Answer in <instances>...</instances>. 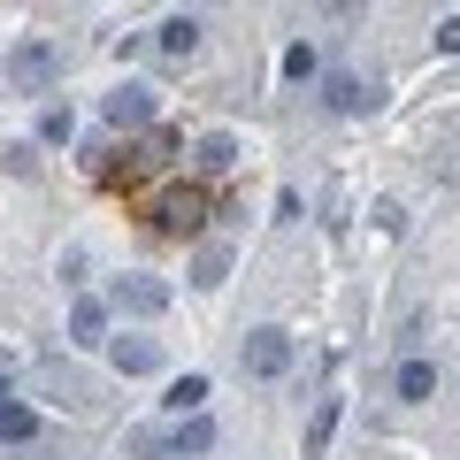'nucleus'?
Returning <instances> with one entry per match:
<instances>
[{
    "label": "nucleus",
    "instance_id": "nucleus-1",
    "mask_svg": "<svg viewBox=\"0 0 460 460\" xmlns=\"http://www.w3.org/2000/svg\"><path fill=\"white\" fill-rule=\"evenodd\" d=\"M299 368V338L284 323H253L246 338H238V376H253V384H284Z\"/></svg>",
    "mask_w": 460,
    "mask_h": 460
},
{
    "label": "nucleus",
    "instance_id": "nucleus-2",
    "mask_svg": "<svg viewBox=\"0 0 460 460\" xmlns=\"http://www.w3.org/2000/svg\"><path fill=\"white\" fill-rule=\"evenodd\" d=\"M215 215V192L208 184H169L162 199H154V230H169V238H199Z\"/></svg>",
    "mask_w": 460,
    "mask_h": 460
},
{
    "label": "nucleus",
    "instance_id": "nucleus-3",
    "mask_svg": "<svg viewBox=\"0 0 460 460\" xmlns=\"http://www.w3.org/2000/svg\"><path fill=\"white\" fill-rule=\"evenodd\" d=\"M0 69H8V84H16V93H47V84L62 77V47H54V39H16Z\"/></svg>",
    "mask_w": 460,
    "mask_h": 460
},
{
    "label": "nucleus",
    "instance_id": "nucleus-4",
    "mask_svg": "<svg viewBox=\"0 0 460 460\" xmlns=\"http://www.w3.org/2000/svg\"><path fill=\"white\" fill-rule=\"evenodd\" d=\"M154 108H162V100H154V84H115V93L100 100V123H108V131H146Z\"/></svg>",
    "mask_w": 460,
    "mask_h": 460
},
{
    "label": "nucleus",
    "instance_id": "nucleus-5",
    "mask_svg": "<svg viewBox=\"0 0 460 460\" xmlns=\"http://www.w3.org/2000/svg\"><path fill=\"white\" fill-rule=\"evenodd\" d=\"M376 84H368V77H353V69H330V77H323V108L330 115H368V108H376Z\"/></svg>",
    "mask_w": 460,
    "mask_h": 460
},
{
    "label": "nucleus",
    "instance_id": "nucleus-6",
    "mask_svg": "<svg viewBox=\"0 0 460 460\" xmlns=\"http://www.w3.org/2000/svg\"><path fill=\"white\" fill-rule=\"evenodd\" d=\"M108 307H115V314H162V307H169V284H154V277H115Z\"/></svg>",
    "mask_w": 460,
    "mask_h": 460
},
{
    "label": "nucleus",
    "instance_id": "nucleus-7",
    "mask_svg": "<svg viewBox=\"0 0 460 460\" xmlns=\"http://www.w3.org/2000/svg\"><path fill=\"white\" fill-rule=\"evenodd\" d=\"M429 392H438V361H422V353H407V361L392 368V399H399V407H422Z\"/></svg>",
    "mask_w": 460,
    "mask_h": 460
},
{
    "label": "nucleus",
    "instance_id": "nucleus-8",
    "mask_svg": "<svg viewBox=\"0 0 460 460\" xmlns=\"http://www.w3.org/2000/svg\"><path fill=\"white\" fill-rule=\"evenodd\" d=\"M108 361H115V376H154L162 368V345L154 338H108Z\"/></svg>",
    "mask_w": 460,
    "mask_h": 460
},
{
    "label": "nucleus",
    "instance_id": "nucleus-9",
    "mask_svg": "<svg viewBox=\"0 0 460 460\" xmlns=\"http://www.w3.org/2000/svg\"><path fill=\"white\" fill-rule=\"evenodd\" d=\"M108 299H77L69 307V345H108Z\"/></svg>",
    "mask_w": 460,
    "mask_h": 460
},
{
    "label": "nucleus",
    "instance_id": "nucleus-10",
    "mask_svg": "<svg viewBox=\"0 0 460 460\" xmlns=\"http://www.w3.org/2000/svg\"><path fill=\"white\" fill-rule=\"evenodd\" d=\"M154 47H162L169 62H184V54H199V16H169L162 31H154Z\"/></svg>",
    "mask_w": 460,
    "mask_h": 460
},
{
    "label": "nucleus",
    "instance_id": "nucleus-11",
    "mask_svg": "<svg viewBox=\"0 0 460 460\" xmlns=\"http://www.w3.org/2000/svg\"><path fill=\"white\" fill-rule=\"evenodd\" d=\"M39 438V407L23 399H0V445H31Z\"/></svg>",
    "mask_w": 460,
    "mask_h": 460
},
{
    "label": "nucleus",
    "instance_id": "nucleus-12",
    "mask_svg": "<svg viewBox=\"0 0 460 460\" xmlns=\"http://www.w3.org/2000/svg\"><path fill=\"white\" fill-rule=\"evenodd\" d=\"M162 407L177 414V422H192V414L208 407V376H199V368H192V376H177V384H169V399H162Z\"/></svg>",
    "mask_w": 460,
    "mask_h": 460
},
{
    "label": "nucleus",
    "instance_id": "nucleus-13",
    "mask_svg": "<svg viewBox=\"0 0 460 460\" xmlns=\"http://www.w3.org/2000/svg\"><path fill=\"white\" fill-rule=\"evenodd\" d=\"M192 162L208 169V177H223V169H238V138H230V131H208V138L192 146Z\"/></svg>",
    "mask_w": 460,
    "mask_h": 460
},
{
    "label": "nucleus",
    "instance_id": "nucleus-14",
    "mask_svg": "<svg viewBox=\"0 0 460 460\" xmlns=\"http://www.w3.org/2000/svg\"><path fill=\"white\" fill-rule=\"evenodd\" d=\"M223 277H230V246H215V238H208V246L192 253V284H199V292H215Z\"/></svg>",
    "mask_w": 460,
    "mask_h": 460
},
{
    "label": "nucleus",
    "instance_id": "nucleus-15",
    "mask_svg": "<svg viewBox=\"0 0 460 460\" xmlns=\"http://www.w3.org/2000/svg\"><path fill=\"white\" fill-rule=\"evenodd\" d=\"M338 414H345L338 399H323V407H314V422H307V460L330 453V438H338Z\"/></svg>",
    "mask_w": 460,
    "mask_h": 460
},
{
    "label": "nucleus",
    "instance_id": "nucleus-16",
    "mask_svg": "<svg viewBox=\"0 0 460 460\" xmlns=\"http://www.w3.org/2000/svg\"><path fill=\"white\" fill-rule=\"evenodd\" d=\"M131 460H184V453H177V429H138V438H131Z\"/></svg>",
    "mask_w": 460,
    "mask_h": 460
},
{
    "label": "nucleus",
    "instance_id": "nucleus-17",
    "mask_svg": "<svg viewBox=\"0 0 460 460\" xmlns=\"http://www.w3.org/2000/svg\"><path fill=\"white\" fill-rule=\"evenodd\" d=\"M177 453H184V460L215 453V422H208V414H192V422H177Z\"/></svg>",
    "mask_w": 460,
    "mask_h": 460
},
{
    "label": "nucleus",
    "instance_id": "nucleus-18",
    "mask_svg": "<svg viewBox=\"0 0 460 460\" xmlns=\"http://www.w3.org/2000/svg\"><path fill=\"white\" fill-rule=\"evenodd\" d=\"M277 69H284V84H307V77H314V69H323V62H314V47H307V39H292Z\"/></svg>",
    "mask_w": 460,
    "mask_h": 460
},
{
    "label": "nucleus",
    "instance_id": "nucleus-19",
    "mask_svg": "<svg viewBox=\"0 0 460 460\" xmlns=\"http://www.w3.org/2000/svg\"><path fill=\"white\" fill-rule=\"evenodd\" d=\"M62 138H69V108H47L39 115V146H62Z\"/></svg>",
    "mask_w": 460,
    "mask_h": 460
},
{
    "label": "nucleus",
    "instance_id": "nucleus-20",
    "mask_svg": "<svg viewBox=\"0 0 460 460\" xmlns=\"http://www.w3.org/2000/svg\"><path fill=\"white\" fill-rule=\"evenodd\" d=\"M429 47H438V54H460V16H445V23H438V39H429Z\"/></svg>",
    "mask_w": 460,
    "mask_h": 460
},
{
    "label": "nucleus",
    "instance_id": "nucleus-21",
    "mask_svg": "<svg viewBox=\"0 0 460 460\" xmlns=\"http://www.w3.org/2000/svg\"><path fill=\"white\" fill-rule=\"evenodd\" d=\"M0 399H8V384H0Z\"/></svg>",
    "mask_w": 460,
    "mask_h": 460
}]
</instances>
